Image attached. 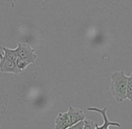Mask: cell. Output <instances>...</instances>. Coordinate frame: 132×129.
Wrapping results in <instances>:
<instances>
[{
  "mask_svg": "<svg viewBox=\"0 0 132 129\" xmlns=\"http://www.w3.org/2000/svg\"><path fill=\"white\" fill-rule=\"evenodd\" d=\"M126 99H128L129 101H130V102H132V73H130V75H129V76H128Z\"/></svg>",
  "mask_w": 132,
  "mask_h": 129,
  "instance_id": "9c48e42d",
  "label": "cell"
},
{
  "mask_svg": "<svg viewBox=\"0 0 132 129\" xmlns=\"http://www.w3.org/2000/svg\"><path fill=\"white\" fill-rule=\"evenodd\" d=\"M68 114V124H69V128L70 126H72L74 124H76L77 122L82 120V119L85 118V113L82 109L79 108H76L74 107L70 106L68 108V110L67 111Z\"/></svg>",
  "mask_w": 132,
  "mask_h": 129,
  "instance_id": "277c9868",
  "label": "cell"
},
{
  "mask_svg": "<svg viewBox=\"0 0 132 129\" xmlns=\"http://www.w3.org/2000/svg\"><path fill=\"white\" fill-rule=\"evenodd\" d=\"M15 63L22 72H23V70L26 69V67L28 66H30L31 64H32L31 61H29V60H27V59H24V58H17Z\"/></svg>",
  "mask_w": 132,
  "mask_h": 129,
  "instance_id": "ba28073f",
  "label": "cell"
},
{
  "mask_svg": "<svg viewBox=\"0 0 132 129\" xmlns=\"http://www.w3.org/2000/svg\"><path fill=\"white\" fill-rule=\"evenodd\" d=\"M0 72L2 73H11L14 75H19L22 73L20 68L17 66L15 61H11V60H5L0 58Z\"/></svg>",
  "mask_w": 132,
  "mask_h": 129,
  "instance_id": "5b68a950",
  "label": "cell"
},
{
  "mask_svg": "<svg viewBox=\"0 0 132 129\" xmlns=\"http://www.w3.org/2000/svg\"><path fill=\"white\" fill-rule=\"evenodd\" d=\"M43 1H46V0H43Z\"/></svg>",
  "mask_w": 132,
  "mask_h": 129,
  "instance_id": "7c38bea8",
  "label": "cell"
},
{
  "mask_svg": "<svg viewBox=\"0 0 132 129\" xmlns=\"http://www.w3.org/2000/svg\"><path fill=\"white\" fill-rule=\"evenodd\" d=\"M87 110L88 111H94V112H97L99 113L100 115L102 116L103 117V124L102 126H98L96 125V128H99V129H107L108 127H110L111 126H117V127H120L121 125L119 124V123H116V122H112V121H110L109 118L107 117V108H99L97 107H90V108H87Z\"/></svg>",
  "mask_w": 132,
  "mask_h": 129,
  "instance_id": "3957f363",
  "label": "cell"
},
{
  "mask_svg": "<svg viewBox=\"0 0 132 129\" xmlns=\"http://www.w3.org/2000/svg\"><path fill=\"white\" fill-rule=\"evenodd\" d=\"M84 124H85V119L77 122L76 124H74L72 126H70V128L72 129H84Z\"/></svg>",
  "mask_w": 132,
  "mask_h": 129,
  "instance_id": "8fae6325",
  "label": "cell"
},
{
  "mask_svg": "<svg viewBox=\"0 0 132 129\" xmlns=\"http://www.w3.org/2000/svg\"><path fill=\"white\" fill-rule=\"evenodd\" d=\"M18 58H22L31 61L32 64L35 63L37 60V55L35 53V49H32L29 44L27 43H18L17 48L15 49Z\"/></svg>",
  "mask_w": 132,
  "mask_h": 129,
  "instance_id": "7a4b0ae2",
  "label": "cell"
},
{
  "mask_svg": "<svg viewBox=\"0 0 132 129\" xmlns=\"http://www.w3.org/2000/svg\"><path fill=\"white\" fill-rule=\"evenodd\" d=\"M2 50L4 51L3 54H0V58L5 60H11V61H16L18 56L15 49H7V48L2 47Z\"/></svg>",
  "mask_w": 132,
  "mask_h": 129,
  "instance_id": "52a82bcc",
  "label": "cell"
},
{
  "mask_svg": "<svg viewBox=\"0 0 132 129\" xmlns=\"http://www.w3.org/2000/svg\"><path fill=\"white\" fill-rule=\"evenodd\" d=\"M55 128L56 129H67L69 128L68 124V114L67 112H60L57 114L55 119Z\"/></svg>",
  "mask_w": 132,
  "mask_h": 129,
  "instance_id": "8992f818",
  "label": "cell"
},
{
  "mask_svg": "<svg viewBox=\"0 0 132 129\" xmlns=\"http://www.w3.org/2000/svg\"><path fill=\"white\" fill-rule=\"evenodd\" d=\"M96 125L94 121L90 119L85 118V124H84V129H95Z\"/></svg>",
  "mask_w": 132,
  "mask_h": 129,
  "instance_id": "30bf717a",
  "label": "cell"
},
{
  "mask_svg": "<svg viewBox=\"0 0 132 129\" xmlns=\"http://www.w3.org/2000/svg\"><path fill=\"white\" fill-rule=\"evenodd\" d=\"M128 76L123 71H116L111 73V93L117 102L126 99Z\"/></svg>",
  "mask_w": 132,
  "mask_h": 129,
  "instance_id": "6da1fadb",
  "label": "cell"
}]
</instances>
